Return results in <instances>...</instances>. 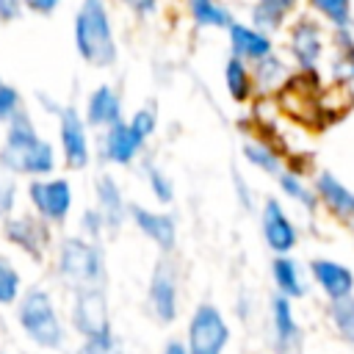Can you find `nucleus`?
Instances as JSON below:
<instances>
[{
    "label": "nucleus",
    "mask_w": 354,
    "mask_h": 354,
    "mask_svg": "<svg viewBox=\"0 0 354 354\" xmlns=\"http://www.w3.org/2000/svg\"><path fill=\"white\" fill-rule=\"evenodd\" d=\"M61 160V152H55V144L44 138L33 122V113L22 108L6 127L0 141V166L11 177H50L55 174Z\"/></svg>",
    "instance_id": "obj_1"
},
{
    "label": "nucleus",
    "mask_w": 354,
    "mask_h": 354,
    "mask_svg": "<svg viewBox=\"0 0 354 354\" xmlns=\"http://www.w3.org/2000/svg\"><path fill=\"white\" fill-rule=\"evenodd\" d=\"M72 44L91 69H113L119 61L116 30L105 0H80L72 19Z\"/></svg>",
    "instance_id": "obj_2"
},
{
    "label": "nucleus",
    "mask_w": 354,
    "mask_h": 354,
    "mask_svg": "<svg viewBox=\"0 0 354 354\" xmlns=\"http://www.w3.org/2000/svg\"><path fill=\"white\" fill-rule=\"evenodd\" d=\"M36 100L44 105V111L50 116H55L61 163L69 171H86L94 160V149H91V127L86 122L83 111H77V105H72V102H58L50 94H39Z\"/></svg>",
    "instance_id": "obj_3"
},
{
    "label": "nucleus",
    "mask_w": 354,
    "mask_h": 354,
    "mask_svg": "<svg viewBox=\"0 0 354 354\" xmlns=\"http://www.w3.org/2000/svg\"><path fill=\"white\" fill-rule=\"evenodd\" d=\"M55 271L72 288H105V252L86 235H64L55 252Z\"/></svg>",
    "instance_id": "obj_4"
},
{
    "label": "nucleus",
    "mask_w": 354,
    "mask_h": 354,
    "mask_svg": "<svg viewBox=\"0 0 354 354\" xmlns=\"http://www.w3.org/2000/svg\"><path fill=\"white\" fill-rule=\"evenodd\" d=\"M17 321L22 332L41 348H61L64 346V324L53 304V296L44 288L22 290L17 301Z\"/></svg>",
    "instance_id": "obj_5"
},
{
    "label": "nucleus",
    "mask_w": 354,
    "mask_h": 354,
    "mask_svg": "<svg viewBox=\"0 0 354 354\" xmlns=\"http://www.w3.org/2000/svg\"><path fill=\"white\" fill-rule=\"evenodd\" d=\"M326 50H329V33H326V25L318 17H313L307 11V14H296L288 22V28H285V53H288L290 64L299 72L318 69Z\"/></svg>",
    "instance_id": "obj_6"
},
{
    "label": "nucleus",
    "mask_w": 354,
    "mask_h": 354,
    "mask_svg": "<svg viewBox=\"0 0 354 354\" xmlns=\"http://www.w3.org/2000/svg\"><path fill=\"white\" fill-rule=\"evenodd\" d=\"M25 199L36 216L53 227H61L75 207V185L69 177H30L25 183Z\"/></svg>",
    "instance_id": "obj_7"
},
{
    "label": "nucleus",
    "mask_w": 354,
    "mask_h": 354,
    "mask_svg": "<svg viewBox=\"0 0 354 354\" xmlns=\"http://www.w3.org/2000/svg\"><path fill=\"white\" fill-rule=\"evenodd\" d=\"M147 307L158 324H174L180 315V271L171 254H160L152 266Z\"/></svg>",
    "instance_id": "obj_8"
},
{
    "label": "nucleus",
    "mask_w": 354,
    "mask_h": 354,
    "mask_svg": "<svg viewBox=\"0 0 354 354\" xmlns=\"http://www.w3.org/2000/svg\"><path fill=\"white\" fill-rule=\"evenodd\" d=\"M0 232L14 249H19L22 254H28L36 263H41L53 246V224H47L33 210L11 213V216L0 218Z\"/></svg>",
    "instance_id": "obj_9"
},
{
    "label": "nucleus",
    "mask_w": 354,
    "mask_h": 354,
    "mask_svg": "<svg viewBox=\"0 0 354 354\" xmlns=\"http://www.w3.org/2000/svg\"><path fill=\"white\" fill-rule=\"evenodd\" d=\"M230 343V326L221 310L210 301L196 304L188 321V351L191 354H224Z\"/></svg>",
    "instance_id": "obj_10"
},
{
    "label": "nucleus",
    "mask_w": 354,
    "mask_h": 354,
    "mask_svg": "<svg viewBox=\"0 0 354 354\" xmlns=\"http://www.w3.org/2000/svg\"><path fill=\"white\" fill-rule=\"evenodd\" d=\"M147 152V141L130 127L127 119L111 124L108 130H100V144H97V158L105 166H116V169H127L133 163H138Z\"/></svg>",
    "instance_id": "obj_11"
},
{
    "label": "nucleus",
    "mask_w": 354,
    "mask_h": 354,
    "mask_svg": "<svg viewBox=\"0 0 354 354\" xmlns=\"http://www.w3.org/2000/svg\"><path fill=\"white\" fill-rule=\"evenodd\" d=\"M72 326L86 337H100L113 332L111 329V313H108V299L105 288H75V301H72Z\"/></svg>",
    "instance_id": "obj_12"
},
{
    "label": "nucleus",
    "mask_w": 354,
    "mask_h": 354,
    "mask_svg": "<svg viewBox=\"0 0 354 354\" xmlns=\"http://www.w3.org/2000/svg\"><path fill=\"white\" fill-rule=\"evenodd\" d=\"M257 216H260V235L274 254H290L299 246V227L277 196H266Z\"/></svg>",
    "instance_id": "obj_13"
},
{
    "label": "nucleus",
    "mask_w": 354,
    "mask_h": 354,
    "mask_svg": "<svg viewBox=\"0 0 354 354\" xmlns=\"http://www.w3.org/2000/svg\"><path fill=\"white\" fill-rule=\"evenodd\" d=\"M130 224L152 241L160 254H171L177 249V218L169 210H155L138 202H130Z\"/></svg>",
    "instance_id": "obj_14"
},
{
    "label": "nucleus",
    "mask_w": 354,
    "mask_h": 354,
    "mask_svg": "<svg viewBox=\"0 0 354 354\" xmlns=\"http://www.w3.org/2000/svg\"><path fill=\"white\" fill-rule=\"evenodd\" d=\"M91 191H94V207L105 216L108 232H119L130 221V202L124 199L119 180L111 171H100L91 183Z\"/></svg>",
    "instance_id": "obj_15"
},
{
    "label": "nucleus",
    "mask_w": 354,
    "mask_h": 354,
    "mask_svg": "<svg viewBox=\"0 0 354 354\" xmlns=\"http://www.w3.org/2000/svg\"><path fill=\"white\" fill-rule=\"evenodd\" d=\"M83 116L91 130H108L124 119V94L113 83H100L86 94Z\"/></svg>",
    "instance_id": "obj_16"
},
{
    "label": "nucleus",
    "mask_w": 354,
    "mask_h": 354,
    "mask_svg": "<svg viewBox=\"0 0 354 354\" xmlns=\"http://www.w3.org/2000/svg\"><path fill=\"white\" fill-rule=\"evenodd\" d=\"M313 185H315V194H318V202L321 207L340 224H351L354 218V191L329 169H318L315 177H313Z\"/></svg>",
    "instance_id": "obj_17"
},
{
    "label": "nucleus",
    "mask_w": 354,
    "mask_h": 354,
    "mask_svg": "<svg viewBox=\"0 0 354 354\" xmlns=\"http://www.w3.org/2000/svg\"><path fill=\"white\" fill-rule=\"evenodd\" d=\"M227 44H230V55H238L243 58L246 64H257L263 61L266 55L277 53V44H274V36L254 28L252 22H241L235 19L227 30Z\"/></svg>",
    "instance_id": "obj_18"
},
{
    "label": "nucleus",
    "mask_w": 354,
    "mask_h": 354,
    "mask_svg": "<svg viewBox=\"0 0 354 354\" xmlns=\"http://www.w3.org/2000/svg\"><path fill=\"white\" fill-rule=\"evenodd\" d=\"M310 277L313 282L324 290V296L329 301L335 299H346L354 293V271L348 266H343L340 260L332 257H313L310 260Z\"/></svg>",
    "instance_id": "obj_19"
},
{
    "label": "nucleus",
    "mask_w": 354,
    "mask_h": 354,
    "mask_svg": "<svg viewBox=\"0 0 354 354\" xmlns=\"http://www.w3.org/2000/svg\"><path fill=\"white\" fill-rule=\"evenodd\" d=\"M252 75H254V94L277 97V94H282L288 88V83L293 80L296 72L279 53H271L263 61L252 64Z\"/></svg>",
    "instance_id": "obj_20"
},
{
    "label": "nucleus",
    "mask_w": 354,
    "mask_h": 354,
    "mask_svg": "<svg viewBox=\"0 0 354 354\" xmlns=\"http://www.w3.org/2000/svg\"><path fill=\"white\" fill-rule=\"evenodd\" d=\"M271 326H274V346L279 354H288L301 340V326L293 315V299L274 293L271 296Z\"/></svg>",
    "instance_id": "obj_21"
},
{
    "label": "nucleus",
    "mask_w": 354,
    "mask_h": 354,
    "mask_svg": "<svg viewBox=\"0 0 354 354\" xmlns=\"http://www.w3.org/2000/svg\"><path fill=\"white\" fill-rule=\"evenodd\" d=\"M299 0H254L249 8V22L266 33H279L296 17Z\"/></svg>",
    "instance_id": "obj_22"
},
{
    "label": "nucleus",
    "mask_w": 354,
    "mask_h": 354,
    "mask_svg": "<svg viewBox=\"0 0 354 354\" xmlns=\"http://www.w3.org/2000/svg\"><path fill=\"white\" fill-rule=\"evenodd\" d=\"M241 158L249 169H254L266 177H274V180L288 169V160H285L282 149H277L266 138H246L243 147H241Z\"/></svg>",
    "instance_id": "obj_23"
},
{
    "label": "nucleus",
    "mask_w": 354,
    "mask_h": 354,
    "mask_svg": "<svg viewBox=\"0 0 354 354\" xmlns=\"http://www.w3.org/2000/svg\"><path fill=\"white\" fill-rule=\"evenodd\" d=\"M329 77L335 86H346L354 80V30H332L329 33Z\"/></svg>",
    "instance_id": "obj_24"
},
{
    "label": "nucleus",
    "mask_w": 354,
    "mask_h": 354,
    "mask_svg": "<svg viewBox=\"0 0 354 354\" xmlns=\"http://www.w3.org/2000/svg\"><path fill=\"white\" fill-rule=\"evenodd\" d=\"M277 188L285 199H290L293 205H299L304 213L315 216L321 202H318V194H315V185L304 177V171H296V169H285L279 177H277Z\"/></svg>",
    "instance_id": "obj_25"
},
{
    "label": "nucleus",
    "mask_w": 354,
    "mask_h": 354,
    "mask_svg": "<svg viewBox=\"0 0 354 354\" xmlns=\"http://www.w3.org/2000/svg\"><path fill=\"white\" fill-rule=\"evenodd\" d=\"M271 279L277 293L288 299H304L307 296V282L301 274V266L290 254H274L271 257Z\"/></svg>",
    "instance_id": "obj_26"
},
{
    "label": "nucleus",
    "mask_w": 354,
    "mask_h": 354,
    "mask_svg": "<svg viewBox=\"0 0 354 354\" xmlns=\"http://www.w3.org/2000/svg\"><path fill=\"white\" fill-rule=\"evenodd\" d=\"M224 88L227 97L238 105L252 102L254 97V75H252V64H246L238 55H227L224 61Z\"/></svg>",
    "instance_id": "obj_27"
},
{
    "label": "nucleus",
    "mask_w": 354,
    "mask_h": 354,
    "mask_svg": "<svg viewBox=\"0 0 354 354\" xmlns=\"http://www.w3.org/2000/svg\"><path fill=\"white\" fill-rule=\"evenodd\" d=\"M191 22L202 30H227L235 22V14L221 0H183Z\"/></svg>",
    "instance_id": "obj_28"
},
{
    "label": "nucleus",
    "mask_w": 354,
    "mask_h": 354,
    "mask_svg": "<svg viewBox=\"0 0 354 354\" xmlns=\"http://www.w3.org/2000/svg\"><path fill=\"white\" fill-rule=\"evenodd\" d=\"M307 11L329 30H354V0H304Z\"/></svg>",
    "instance_id": "obj_29"
},
{
    "label": "nucleus",
    "mask_w": 354,
    "mask_h": 354,
    "mask_svg": "<svg viewBox=\"0 0 354 354\" xmlns=\"http://www.w3.org/2000/svg\"><path fill=\"white\" fill-rule=\"evenodd\" d=\"M141 174H144V183H147L152 199H155L158 205L169 207V205L174 202V196H177L174 180L169 177V171H166L160 163H155L152 158H141Z\"/></svg>",
    "instance_id": "obj_30"
},
{
    "label": "nucleus",
    "mask_w": 354,
    "mask_h": 354,
    "mask_svg": "<svg viewBox=\"0 0 354 354\" xmlns=\"http://www.w3.org/2000/svg\"><path fill=\"white\" fill-rule=\"evenodd\" d=\"M326 313H329V321H332V326L337 329V335H340L348 346H354V293L346 296V299L329 301Z\"/></svg>",
    "instance_id": "obj_31"
},
{
    "label": "nucleus",
    "mask_w": 354,
    "mask_h": 354,
    "mask_svg": "<svg viewBox=\"0 0 354 354\" xmlns=\"http://www.w3.org/2000/svg\"><path fill=\"white\" fill-rule=\"evenodd\" d=\"M19 296H22V277L17 266L6 254H0V307L17 304Z\"/></svg>",
    "instance_id": "obj_32"
},
{
    "label": "nucleus",
    "mask_w": 354,
    "mask_h": 354,
    "mask_svg": "<svg viewBox=\"0 0 354 354\" xmlns=\"http://www.w3.org/2000/svg\"><path fill=\"white\" fill-rule=\"evenodd\" d=\"M127 122H130V127L144 138V141H149L155 133H158V122H160V116H158V105L149 100V102H141L130 116H127Z\"/></svg>",
    "instance_id": "obj_33"
},
{
    "label": "nucleus",
    "mask_w": 354,
    "mask_h": 354,
    "mask_svg": "<svg viewBox=\"0 0 354 354\" xmlns=\"http://www.w3.org/2000/svg\"><path fill=\"white\" fill-rule=\"evenodd\" d=\"M25 108V100H22V91L14 86V83H3L0 86V124L6 127L19 111Z\"/></svg>",
    "instance_id": "obj_34"
},
{
    "label": "nucleus",
    "mask_w": 354,
    "mask_h": 354,
    "mask_svg": "<svg viewBox=\"0 0 354 354\" xmlns=\"http://www.w3.org/2000/svg\"><path fill=\"white\" fill-rule=\"evenodd\" d=\"M77 230H80V235H86V238H91V241H102V235L108 232V224H105V216H102L94 205H88V207L80 210Z\"/></svg>",
    "instance_id": "obj_35"
},
{
    "label": "nucleus",
    "mask_w": 354,
    "mask_h": 354,
    "mask_svg": "<svg viewBox=\"0 0 354 354\" xmlns=\"http://www.w3.org/2000/svg\"><path fill=\"white\" fill-rule=\"evenodd\" d=\"M17 196H19L17 177L6 174V169L0 166V218L17 213Z\"/></svg>",
    "instance_id": "obj_36"
},
{
    "label": "nucleus",
    "mask_w": 354,
    "mask_h": 354,
    "mask_svg": "<svg viewBox=\"0 0 354 354\" xmlns=\"http://www.w3.org/2000/svg\"><path fill=\"white\" fill-rule=\"evenodd\" d=\"M75 354H119V340L113 332L100 335V337H86Z\"/></svg>",
    "instance_id": "obj_37"
},
{
    "label": "nucleus",
    "mask_w": 354,
    "mask_h": 354,
    "mask_svg": "<svg viewBox=\"0 0 354 354\" xmlns=\"http://www.w3.org/2000/svg\"><path fill=\"white\" fill-rule=\"evenodd\" d=\"M232 194L243 210H254V188L249 185V180L238 169H232Z\"/></svg>",
    "instance_id": "obj_38"
},
{
    "label": "nucleus",
    "mask_w": 354,
    "mask_h": 354,
    "mask_svg": "<svg viewBox=\"0 0 354 354\" xmlns=\"http://www.w3.org/2000/svg\"><path fill=\"white\" fill-rule=\"evenodd\" d=\"M136 19H152L160 11V0H119Z\"/></svg>",
    "instance_id": "obj_39"
},
{
    "label": "nucleus",
    "mask_w": 354,
    "mask_h": 354,
    "mask_svg": "<svg viewBox=\"0 0 354 354\" xmlns=\"http://www.w3.org/2000/svg\"><path fill=\"white\" fill-rule=\"evenodd\" d=\"M25 11H28L25 0H0V22H3V25L17 22Z\"/></svg>",
    "instance_id": "obj_40"
},
{
    "label": "nucleus",
    "mask_w": 354,
    "mask_h": 354,
    "mask_svg": "<svg viewBox=\"0 0 354 354\" xmlns=\"http://www.w3.org/2000/svg\"><path fill=\"white\" fill-rule=\"evenodd\" d=\"M25 6H28V11L36 14V17H50V14L58 11L61 0H25Z\"/></svg>",
    "instance_id": "obj_41"
},
{
    "label": "nucleus",
    "mask_w": 354,
    "mask_h": 354,
    "mask_svg": "<svg viewBox=\"0 0 354 354\" xmlns=\"http://www.w3.org/2000/svg\"><path fill=\"white\" fill-rule=\"evenodd\" d=\"M163 354H191V351H188L185 343H180V340H169V343L163 346Z\"/></svg>",
    "instance_id": "obj_42"
},
{
    "label": "nucleus",
    "mask_w": 354,
    "mask_h": 354,
    "mask_svg": "<svg viewBox=\"0 0 354 354\" xmlns=\"http://www.w3.org/2000/svg\"><path fill=\"white\" fill-rule=\"evenodd\" d=\"M343 94H346V100H348V105H354V80L351 83H346V86H337Z\"/></svg>",
    "instance_id": "obj_43"
},
{
    "label": "nucleus",
    "mask_w": 354,
    "mask_h": 354,
    "mask_svg": "<svg viewBox=\"0 0 354 354\" xmlns=\"http://www.w3.org/2000/svg\"><path fill=\"white\" fill-rule=\"evenodd\" d=\"M348 230H351V238H354V218H351V224H348Z\"/></svg>",
    "instance_id": "obj_44"
},
{
    "label": "nucleus",
    "mask_w": 354,
    "mask_h": 354,
    "mask_svg": "<svg viewBox=\"0 0 354 354\" xmlns=\"http://www.w3.org/2000/svg\"><path fill=\"white\" fill-rule=\"evenodd\" d=\"M3 83H6V80H3V75H0V86H3Z\"/></svg>",
    "instance_id": "obj_45"
}]
</instances>
